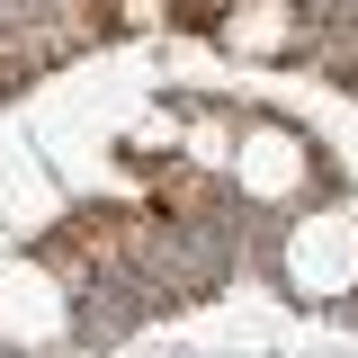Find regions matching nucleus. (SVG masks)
Segmentation results:
<instances>
[{"instance_id":"f257e3e1","label":"nucleus","mask_w":358,"mask_h":358,"mask_svg":"<svg viewBox=\"0 0 358 358\" xmlns=\"http://www.w3.org/2000/svg\"><path fill=\"white\" fill-rule=\"evenodd\" d=\"M278 287L296 305H358V215L350 206H296L278 233Z\"/></svg>"},{"instance_id":"f03ea898","label":"nucleus","mask_w":358,"mask_h":358,"mask_svg":"<svg viewBox=\"0 0 358 358\" xmlns=\"http://www.w3.org/2000/svg\"><path fill=\"white\" fill-rule=\"evenodd\" d=\"M322 179H331V162H322L287 117H251V126L233 134V188H242L251 206H305Z\"/></svg>"},{"instance_id":"7ed1b4c3","label":"nucleus","mask_w":358,"mask_h":358,"mask_svg":"<svg viewBox=\"0 0 358 358\" xmlns=\"http://www.w3.org/2000/svg\"><path fill=\"white\" fill-rule=\"evenodd\" d=\"M313 36L322 27L305 0H224L215 9V45L242 63H296V54H313Z\"/></svg>"}]
</instances>
